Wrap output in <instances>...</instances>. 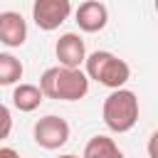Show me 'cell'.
<instances>
[{
    "label": "cell",
    "instance_id": "1",
    "mask_svg": "<svg viewBox=\"0 0 158 158\" xmlns=\"http://www.w3.org/2000/svg\"><path fill=\"white\" fill-rule=\"evenodd\" d=\"M40 91L47 99L57 101H79L89 91V79L81 69H64V67H49L40 77Z\"/></svg>",
    "mask_w": 158,
    "mask_h": 158
},
{
    "label": "cell",
    "instance_id": "2",
    "mask_svg": "<svg viewBox=\"0 0 158 158\" xmlns=\"http://www.w3.org/2000/svg\"><path fill=\"white\" fill-rule=\"evenodd\" d=\"M84 64H86V72H84L86 79H94L101 86H109L111 91L123 89V84L131 77V67L121 57H116L114 52H106V49L91 52L84 59Z\"/></svg>",
    "mask_w": 158,
    "mask_h": 158
},
{
    "label": "cell",
    "instance_id": "3",
    "mask_svg": "<svg viewBox=\"0 0 158 158\" xmlns=\"http://www.w3.org/2000/svg\"><path fill=\"white\" fill-rule=\"evenodd\" d=\"M101 116L109 131L114 133H126L136 126L138 121V99L131 89H116L104 99Z\"/></svg>",
    "mask_w": 158,
    "mask_h": 158
},
{
    "label": "cell",
    "instance_id": "4",
    "mask_svg": "<svg viewBox=\"0 0 158 158\" xmlns=\"http://www.w3.org/2000/svg\"><path fill=\"white\" fill-rule=\"evenodd\" d=\"M32 136H35V143L44 151H57L62 148L67 141H69V123L62 118V116H42L35 128H32Z\"/></svg>",
    "mask_w": 158,
    "mask_h": 158
},
{
    "label": "cell",
    "instance_id": "5",
    "mask_svg": "<svg viewBox=\"0 0 158 158\" xmlns=\"http://www.w3.org/2000/svg\"><path fill=\"white\" fill-rule=\"evenodd\" d=\"M69 12H72L69 0H35V5H32V20L44 32L57 30L69 17Z\"/></svg>",
    "mask_w": 158,
    "mask_h": 158
},
{
    "label": "cell",
    "instance_id": "6",
    "mask_svg": "<svg viewBox=\"0 0 158 158\" xmlns=\"http://www.w3.org/2000/svg\"><path fill=\"white\" fill-rule=\"evenodd\" d=\"M54 54L59 59V67L64 69H79L86 59V47H84V40L77 35V32H64L57 44H54Z\"/></svg>",
    "mask_w": 158,
    "mask_h": 158
},
{
    "label": "cell",
    "instance_id": "7",
    "mask_svg": "<svg viewBox=\"0 0 158 158\" xmlns=\"http://www.w3.org/2000/svg\"><path fill=\"white\" fill-rule=\"evenodd\" d=\"M74 17H77L79 30H84V32H99V30H104L106 22H109V10H106V5L99 2V0H86V2H81V5L77 7Z\"/></svg>",
    "mask_w": 158,
    "mask_h": 158
},
{
    "label": "cell",
    "instance_id": "8",
    "mask_svg": "<svg viewBox=\"0 0 158 158\" xmlns=\"http://www.w3.org/2000/svg\"><path fill=\"white\" fill-rule=\"evenodd\" d=\"M27 40V22L20 12H0V42L7 47H22Z\"/></svg>",
    "mask_w": 158,
    "mask_h": 158
},
{
    "label": "cell",
    "instance_id": "9",
    "mask_svg": "<svg viewBox=\"0 0 158 158\" xmlns=\"http://www.w3.org/2000/svg\"><path fill=\"white\" fill-rule=\"evenodd\" d=\"M81 158H123V153H121V148L116 146L114 138H109V136H94V138L86 141Z\"/></svg>",
    "mask_w": 158,
    "mask_h": 158
},
{
    "label": "cell",
    "instance_id": "10",
    "mask_svg": "<svg viewBox=\"0 0 158 158\" xmlns=\"http://www.w3.org/2000/svg\"><path fill=\"white\" fill-rule=\"evenodd\" d=\"M42 99H44V96H42V91H40L37 84H17L15 91H12V104H15V109H20V111H25V114L40 109Z\"/></svg>",
    "mask_w": 158,
    "mask_h": 158
},
{
    "label": "cell",
    "instance_id": "11",
    "mask_svg": "<svg viewBox=\"0 0 158 158\" xmlns=\"http://www.w3.org/2000/svg\"><path fill=\"white\" fill-rule=\"evenodd\" d=\"M22 62L15 57V54H7V52H0V86H10V84H17L22 79Z\"/></svg>",
    "mask_w": 158,
    "mask_h": 158
},
{
    "label": "cell",
    "instance_id": "12",
    "mask_svg": "<svg viewBox=\"0 0 158 158\" xmlns=\"http://www.w3.org/2000/svg\"><path fill=\"white\" fill-rule=\"evenodd\" d=\"M12 131V114L5 104H0V141H5Z\"/></svg>",
    "mask_w": 158,
    "mask_h": 158
},
{
    "label": "cell",
    "instance_id": "13",
    "mask_svg": "<svg viewBox=\"0 0 158 158\" xmlns=\"http://www.w3.org/2000/svg\"><path fill=\"white\" fill-rule=\"evenodd\" d=\"M0 158H20V153L10 146H0Z\"/></svg>",
    "mask_w": 158,
    "mask_h": 158
},
{
    "label": "cell",
    "instance_id": "14",
    "mask_svg": "<svg viewBox=\"0 0 158 158\" xmlns=\"http://www.w3.org/2000/svg\"><path fill=\"white\" fill-rule=\"evenodd\" d=\"M156 138H158V133H151V141H148V153H151V158H158V156H156Z\"/></svg>",
    "mask_w": 158,
    "mask_h": 158
},
{
    "label": "cell",
    "instance_id": "15",
    "mask_svg": "<svg viewBox=\"0 0 158 158\" xmlns=\"http://www.w3.org/2000/svg\"><path fill=\"white\" fill-rule=\"evenodd\" d=\"M57 158H79V156H74V153H64V156H57Z\"/></svg>",
    "mask_w": 158,
    "mask_h": 158
}]
</instances>
